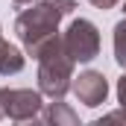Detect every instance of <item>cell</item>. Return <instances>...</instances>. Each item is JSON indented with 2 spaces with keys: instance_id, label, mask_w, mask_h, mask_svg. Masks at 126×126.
Returning <instances> with one entry per match:
<instances>
[{
  "instance_id": "9c48e42d",
  "label": "cell",
  "mask_w": 126,
  "mask_h": 126,
  "mask_svg": "<svg viewBox=\"0 0 126 126\" xmlns=\"http://www.w3.org/2000/svg\"><path fill=\"white\" fill-rule=\"evenodd\" d=\"M91 126H126V109H114V111L97 117Z\"/></svg>"
},
{
  "instance_id": "7c38bea8",
  "label": "cell",
  "mask_w": 126,
  "mask_h": 126,
  "mask_svg": "<svg viewBox=\"0 0 126 126\" xmlns=\"http://www.w3.org/2000/svg\"><path fill=\"white\" fill-rule=\"evenodd\" d=\"M18 126H44V123H41V120L35 117V120H27V123H18Z\"/></svg>"
},
{
  "instance_id": "277c9868",
  "label": "cell",
  "mask_w": 126,
  "mask_h": 126,
  "mask_svg": "<svg viewBox=\"0 0 126 126\" xmlns=\"http://www.w3.org/2000/svg\"><path fill=\"white\" fill-rule=\"evenodd\" d=\"M44 109V94L32 88H0V117L15 123L35 120Z\"/></svg>"
},
{
  "instance_id": "5b68a950",
  "label": "cell",
  "mask_w": 126,
  "mask_h": 126,
  "mask_svg": "<svg viewBox=\"0 0 126 126\" xmlns=\"http://www.w3.org/2000/svg\"><path fill=\"white\" fill-rule=\"evenodd\" d=\"M70 91H73V97H76L82 106L97 109V106H103L106 97H109V79H106L100 70H82L79 76H73Z\"/></svg>"
},
{
  "instance_id": "3957f363",
  "label": "cell",
  "mask_w": 126,
  "mask_h": 126,
  "mask_svg": "<svg viewBox=\"0 0 126 126\" xmlns=\"http://www.w3.org/2000/svg\"><path fill=\"white\" fill-rule=\"evenodd\" d=\"M62 44L67 50V56L73 59V64H88L100 56V30L94 21L76 18L62 32Z\"/></svg>"
},
{
  "instance_id": "7a4b0ae2",
  "label": "cell",
  "mask_w": 126,
  "mask_h": 126,
  "mask_svg": "<svg viewBox=\"0 0 126 126\" xmlns=\"http://www.w3.org/2000/svg\"><path fill=\"white\" fill-rule=\"evenodd\" d=\"M32 59L38 62V76H35L38 91L44 97H50V100H64V94L73 85V59L64 50L62 35L50 38Z\"/></svg>"
},
{
  "instance_id": "30bf717a",
  "label": "cell",
  "mask_w": 126,
  "mask_h": 126,
  "mask_svg": "<svg viewBox=\"0 0 126 126\" xmlns=\"http://www.w3.org/2000/svg\"><path fill=\"white\" fill-rule=\"evenodd\" d=\"M117 103H120V109H126V73L117 79Z\"/></svg>"
},
{
  "instance_id": "ba28073f",
  "label": "cell",
  "mask_w": 126,
  "mask_h": 126,
  "mask_svg": "<svg viewBox=\"0 0 126 126\" xmlns=\"http://www.w3.org/2000/svg\"><path fill=\"white\" fill-rule=\"evenodd\" d=\"M114 62L123 67L126 73V18L114 24Z\"/></svg>"
},
{
  "instance_id": "8fae6325",
  "label": "cell",
  "mask_w": 126,
  "mask_h": 126,
  "mask_svg": "<svg viewBox=\"0 0 126 126\" xmlns=\"http://www.w3.org/2000/svg\"><path fill=\"white\" fill-rule=\"evenodd\" d=\"M88 3H91V6H97V9H114L120 0H88Z\"/></svg>"
},
{
  "instance_id": "6da1fadb",
  "label": "cell",
  "mask_w": 126,
  "mask_h": 126,
  "mask_svg": "<svg viewBox=\"0 0 126 126\" xmlns=\"http://www.w3.org/2000/svg\"><path fill=\"white\" fill-rule=\"evenodd\" d=\"M76 9V0H35L15 18V35L21 38L27 56H35L50 38L59 35V24Z\"/></svg>"
},
{
  "instance_id": "52a82bcc",
  "label": "cell",
  "mask_w": 126,
  "mask_h": 126,
  "mask_svg": "<svg viewBox=\"0 0 126 126\" xmlns=\"http://www.w3.org/2000/svg\"><path fill=\"white\" fill-rule=\"evenodd\" d=\"M24 53L15 47V44H9L6 38H3V27H0V76H12V73H21L24 70Z\"/></svg>"
},
{
  "instance_id": "4fadbf2b",
  "label": "cell",
  "mask_w": 126,
  "mask_h": 126,
  "mask_svg": "<svg viewBox=\"0 0 126 126\" xmlns=\"http://www.w3.org/2000/svg\"><path fill=\"white\" fill-rule=\"evenodd\" d=\"M12 3H15V6H32L35 0H12Z\"/></svg>"
},
{
  "instance_id": "9a60e30c",
  "label": "cell",
  "mask_w": 126,
  "mask_h": 126,
  "mask_svg": "<svg viewBox=\"0 0 126 126\" xmlns=\"http://www.w3.org/2000/svg\"><path fill=\"white\" fill-rule=\"evenodd\" d=\"M0 120H3V117H0Z\"/></svg>"
},
{
  "instance_id": "5bb4252c",
  "label": "cell",
  "mask_w": 126,
  "mask_h": 126,
  "mask_svg": "<svg viewBox=\"0 0 126 126\" xmlns=\"http://www.w3.org/2000/svg\"><path fill=\"white\" fill-rule=\"evenodd\" d=\"M123 18H126V0H123Z\"/></svg>"
},
{
  "instance_id": "8992f818",
  "label": "cell",
  "mask_w": 126,
  "mask_h": 126,
  "mask_svg": "<svg viewBox=\"0 0 126 126\" xmlns=\"http://www.w3.org/2000/svg\"><path fill=\"white\" fill-rule=\"evenodd\" d=\"M38 120H41L44 126H82V123H79V114H76L64 100H53V103H47V106L41 109Z\"/></svg>"
}]
</instances>
